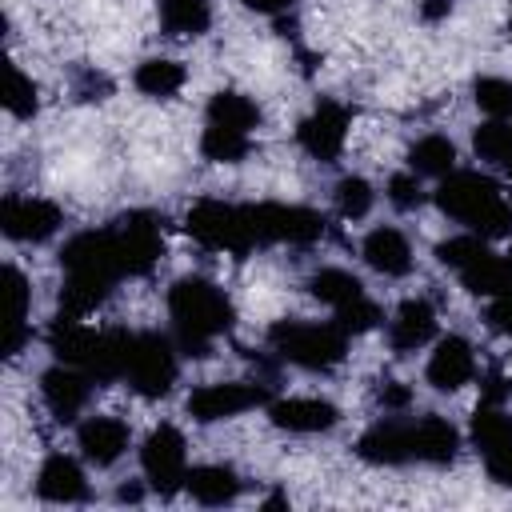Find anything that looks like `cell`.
Returning <instances> with one entry per match:
<instances>
[{
  "label": "cell",
  "instance_id": "d4e9b609",
  "mask_svg": "<svg viewBox=\"0 0 512 512\" xmlns=\"http://www.w3.org/2000/svg\"><path fill=\"white\" fill-rule=\"evenodd\" d=\"M184 492L204 508H224L240 496V476L228 464H196V468H188Z\"/></svg>",
  "mask_w": 512,
  "mask_h": 512
},
{
  "label": "cell",
  "instance_id": "e0dca14e",
  "mask_svg": "<svg viewBox=\"0 0 512 512\" xmlns=\"http://www.w3.org/2000/svg\"><path fill=\"white\" fill-rule=\"evenodd\" d=\"M356 456L368 464H408L412 460V420L400 416H384L372 428H364V436L356 440Z\"/></svg>",
  "mask_w": 512,
  "mask_h": 512
},
{
  "label": "cell",
  "instance_id": "30bf717a",
  "mask_svg": "<svg viewBox=\"0 0 512 512\" xmlns=\"http://www.w3.org/2000/svg\"><path fill=\"white\" fill-rule=\"evenodd\" d=\"M472 440L476 452L488 468V476L504 488H512V416L504 412V400H484L476 404L472 416Z\"/></svg>",
  "mask_w": 512,
  "mask_h": 512
},
{
  "label": "cell",
  "instance_id": "83f0119b",
  "mask_svg": "<svg viewBox=\"0 0 512 512\" xmlns=\"http://www.w3.org/2000/svg\"><path fill=\"white\" fill-rule=\"evenodd\" d=\"M136 88L144 92V96H152V100H168V96H176L180 88H184V64L180 60H168V56H152V60H144L140 68H136Z\"/></svg>",
  "mask_w": 512,
  "mask_h": 512
},
{
  "label": "cell",
  "instance_id": "60d3db41",
  "mask_svg": "<svg viewBox=\"0 0 512 512\" xmlns=\"http://www.w3.org/2000/svg\"><path fill=\"white\" fill-rule=\"evenodd\" d=\"M108 92H112V84H108L104 76H96V72H88V76L80 80V88H76L80 100H104Z\"/></svg>",
  "mask_w": 512,
  "mask_h": 512
},
{
  "label": "cell",
  "instance_id": "7bdbcfd3",
  "mask_svg": "<svg viewBox=\"0 0 512 512\" xmlns=\"http://www.w3.org/2000/svg\"><path fill=\"white\" fill-rule=\"evenodd\" d=\"M452 12V0H424L420 4V16L424 20H440V16H448Z\"/></svg>",
  "mask_w": 512,
  "mask_h": 512
},
{
  "label": "cell",
  "instance_id": "e575fe53",
  "mask_svg": "<svg viewBox=\"0 0 512 512\" xmlns=\"http://www.w3.org/2000/svg\"><path fill=\"white\" fill-rule=\"evenodd\" d=\"M472 96H476V104H480L492 120H512V80L480 76V80L472 84Z\"/></svg>",
  "mask_w": 512,
  "mask_h": 512
},
{
  "label": "cell",
  "instance_id": "2e32d148",
  "mask_svg": "<svg viewBox=\"0 0 512 512\" xmlns=\"http://www.w3.org/2000/svg\"><path fill=\"white\" fill-rule=\"evenodd\" d=\"M92 376L88 372H80V368H72V364H56V368H48L44 376H40V396H44V404H48V412L56 416V420H76L80 412H84V404H88V396H92Z\"/></svg>",
  "mask_w": 512,
  "mask_h": 512
},
{
  "label": "cell",
  "instance_id": "d590c367",
  "mask_svg": "<svg viewBox=\"0 0 512 512\" xmlns=\"http://www.w3.org/2000/svg\"><path fill=\"white\" fill-rule=\"evenodd\" d=\"M372 184L364 180V176H344L340 184H336V212L344 216V220H360V216H368L372 212Z\"/></svg>",
  "mask_w": 512,
  "mask_h": 512
},
{
  "label": "cell",
  "instance_id": "bcb514c9",
  "mask_svg": "<svg viewBox=\"0 0 512 512\" xmlns=\"http://www.w3.org/2000/svg\"><path fill=\"white\" fill-rule=\"evenodd\" d=\"M508 28H512V24H508Z\"/></svg>",
  "mask_w": 512,
  "mask_h": 512
},
{
  "label": "cell",
  "instance_id": "4fadbf2b",
  "mask_svg": "<svg viewBox=\"0 0 512 512\" xmlns=\"http://www.w3.org/2000/svg\"><path fill=\"white\" fill-rule=\"evenodd\" d=\"M60 224H64V212L52 200H40V196H4V204H0V228H4L8 240L40 244V240L56 236Z\"/></svg>",
  "mask_w": 512,
  "mask_h": 512
},
{
  "label": "cell",
  "instance_id": "5b68a950",
  "mask_svg": "<svg viewBox=\"0 0 512 512\" xmlns=\"http://www.w3.org/2000/svg\"><path fill=\"white\" fill-rule=\"evenodd\" d=\"M268 344L280 360L304 368V372H328L344 360L348 352V332L332 320V324H316V320H280L268 332Z\"/></svg>",
  "mask_w": 512,
  "mask_h": 512
},
{
  "label": "cell",
  "instance_id": "8fae6325",
  "mask_svg": "<svg viewBox=\"0 0 512 512\" xmlns=\"http://www.w3.org/2000/svg\"><path fill=\"white\" fill-rule=\"evenodd\" d=\"M268 404V384L260 380H216L204 384L188 396V416L200 424H216V420H232L248 408Z\"/></svg>",
  "mask_w": 512,
  "mask_h": 512
},
{
  "label": "cell",
  "instance_id": "836d02e7",
  "mask_svg": "<svg viewBox=\"0 0 512 512\" xmlns=\"http://www.w3.org/2000/svg\"><path fill=\"white\" fill-rule=\"evenodd\" d=\"M4 108H8V116H16V120H32L36 108H40L36 84H32L16 64L4 68Z\"/></svg>",
  "mask_w": 512,
  "mask_h": 512
},
{
  "label": "cell",
  "instance_id": "7402d4cb",
  "mask_svg": "<svg viewBox=\"0 0 512 512\" xmlns=\"http://www.w3.org/2000/svg\"><path fill=\"white\" fill-rule=\"evenodd\" d=\"M36 492H40V500H48V504H80V500L88 496L84 468H80L72 456L52 452V456L40 464V472H36Z\"/></svg>",
  "mask_w": 512,
  "mask_h": 512
},
{
  "label": "cell",
  "instance_id": "f546056e",
  "mask_svg": "<svg viewBox=\"0 0 512 512\" xmlns=\"http://www.w3.org/2000/svg\"><path fill=\"white\" fill-rule=\"evenodd\" d=\"M408 164H412V172H420V176L444 180V176L456 168V144H452L448 136H420V140L412 144V152H408Z\"/></svg>",
  "mask_w": 512,
  "mask_h": 512
},
{
  "label": "cell",
  "instance_id": "d6986e66",
  "mask_svg": "<svg viewBox=\"0 0 512 512\" xmlns=\"http://www.w3.org/2000/svg\"><path fill=\"white\" fill-rule=\"evenodd\" d=\"M424 376H428V384H432L436 392H456V388H464V384L476 376L472 344H468L464 336H444V340H436Z\"/></svg>",
  "mask_w": 512,
  "mask_h": 512
},
{
  "label": "cell",
  "instance_id": "9a60e30c",
  "mask_svg": "<svg viewBox=\"0 0 512 512\" xmlns=\"http://www.w3.org/2000/svg\"><path fill=\"white\" fill-rule=\"evenodd\" d=\"M112 236L124 260V276H144L160 260V224L152 212H128L112 220Z\"/></svg>",
  "mask_w": 512,
  "mask_h": 512
},
{
  "label": "cell",
  "instance_id": "ac0fdd59",
  "mask_svg": "<svg viewBox=\"0 0 512 512\" xmlns=\"http://www.w3.org/2000/svg\"><path fill=\"white\" fill-rule=\"evenodd\" d=\"M268 420L284 432H296V436H312V432H328L336 428L340 420V408L320 400V396H284V400H272L268 404Z\"/></svg>",
  "mask_w": 512,
  "mask_h": 512
},
{
  "label": "cell",
  "instance_id": "ab89813d",
  "mask_svg": "<svg viewBox=\"0 0 512 512\" xmlns=\"http://www.w3.org/2000/svg\"><path fill=\"white\" fill-rule=\"evenodd\" d=\"M376 404L400 412V408H408V388L396 384V380H380V388H376Z\"/></svg>",
  "mask_w": 512,
  "mask_h": 512
},
{
  "label": "cell",
  "instance_id": "7c38bea8",
  "mask_svg": "<svg viewBox=\"0 0 512 512\" xmlns=\"http://www.w3.org/2000/svg\"><path fill=\"white\" fill-rule=\"evenodd\" d=\"M260 244H312L324 232V216L300 204H248Z\"/></svg>",
  "mask_w": 512,
  "mask_h": 512
},
{
  "label": "cell",
  "instance_id": "ba28073f",
  "mask_svg": "<svg viewBox=\"0 0 512 512\" xmlns=\"http://www.w3.org/2000/svg\"><path fill=\"white\" fill-rule=\"evenodd\" d=\"M436 260L444 268H452L460 276V284L472 296H496L504 292V256H496L488 248L484 236H452L444 244H436Z\"/></svg>",
  "mask_w": 512,
  "mask_h": 512
},
{
  "label": "cell",
  "instance_id": "d6a6232c",
  "mask_svg": "<svg viewBox=\"0 0 512 512\" xmlns=\"http://www.w3.org/2000/svg\"><path fill=\"white\" fill-rule=\"evenodd\" d=\"M200 152H204L212 164H240V160L252 152V136L208 124L204 136H200Z\"/></svg>",
  "mask_w": 512,
  "mask_h": 512
},
{
  "label": "cell",
  "instance_id": "f35d334b",
  "mask_svg": "<svg viewBox=\"0 0 512 512\" xmlns=\"http://www.w3.org/2000/svg\"><path fill=\"white\" fill-rule=\"evenodd\" d=\"M492 304H488V324H492V332H500V336H512V292H496V296H488Z\"/></svg>",
  "mask_w": 512,
  "mask_h": 512
},
{
  "label": "cell",
  "instance_id": "f1b7e54d",
  "mask_svg": "<svg viewBox=\"0 0 512 512\" xmlns=\"http://www.w3.org/2000/svg\"><path fill=\"white\" fill-rule=\"evenodd\" d=\"M8 280V332H4V356H16L28 340V280L8 264L4 268Z\"/></svg>",
  "mask_w": 512,
  "mask_h": 512
},
{
  "label": "cell",
  "instance_id": "277c9868",
  "mask_svg": "<svg viewBox=\"0 0 512 512\" xmlns=\"http://www.w3.org/2000/svg\"><path fill=\"white\" fill-rule=\"evenodd\" d=\"M128 336L132 332H124V328L96 332V328L80 324V316H60L48 332V344L60 364H72V368L88 372L96 384H108V380H124Z\"/></svg>",
  "mask_w": 512,
  "mask_h": 512
},
{
  "label": "cell",
  "instance_id": "1f68e13d",
  "mask_svg": "<svg viewBox=\"0 0 512 512\" xmlns=\"http://www.w3.org/2000/svg\"><path fill=\"white\" fill-rule=\"evenodd\" d=\"M472 148H476L480 160L512 172V120H488V124H480L476 136H472Z\"/></svg>",
  "mask_w": 512,
  "mask_h": 512
},
{
  "label": "cell",
  "instance_id": "52a82bcc",
  "mask_svg": "<svg viewBox=\"0 0 512 512\" xmlns=\"http://www.w3.org/2000/svg\"><path fill=\"white\" fill-rule=\"evenodd\" d=\"M176 340L164 332H132L124 352V380L140 396H164L176 384Z\"/></svg>",
  "mask_w": 512,
  "mask_h": 512
},
{
  "label": "cell",
  "instance_id": "9c48e42d",
  "mask_svg": "<svg viewBox=\"0 0 512 512\" xmlns=\"http://www.w3.org/2000/svg\"><path fill=\"white\" fill-rule=\"evenodd\" d=\"M140 468L156 496H176L188 480V444L180 428L156 424L140 444Z\"/></svg>",
  "mask_w": 512,
  "mask_h": 512
},
{
  "label": "cell",
  "instance_id": "8992f818",
  "mask_svg": "<svg viewBox=\"0 0 512 512\" xmlns=\"http://www.w3.org/2000/svg\"><path fill=\"white\" fill-rule=\"evenodd\" d=\"M184 228L192 232V240H200L204 248L216 252H232V256H248L252 248H260L256 232H252V216L248 204H224V200H200Z\"/></svg>",
  "mask_w": 512,
  "mask_h": 512
},
{
  "label": "cell",
  "instance_id": "f6af8a7d",
  "mask_svg": "<svg viewBox=\"0 0 512 512\" xmlns=\"http://www.w3.org/2000/svg\"><path fill=\"white\" fill-rule=\"evenodd\" d=\"M504 292H512V248L504 252Z\"/></svg>",
  "mask_w": 512,
  "mask_h": 512
},
{
  "label": "cell",
  "instance_id": "3957f363",
  "mask_svg": "<svg viewBox=\"0 0 512 512\" xmlns=\"http://www.w3.org/2000/svg\"><path fill=\"white\" fill-rule=\"evenodd\" d=\"M436 204L444 216L460 220L464 228H472L476 236H504L512 232V204L504 200L500 184L492 176L480 172H448L436 188Z\"/></svg>",
  "mask_w": 512,
  "mask_h": 512
},
{
  "label": "cell",
  "instance_id": "8d00e7d4",
  "mask_svg": "<svg viewBox=\"0 0 512 512\" xmlns=\"http://www.w3.org/2000/svg\"><path fill=\"white\" fill-rule=\"evenodd\" d=\"M336 324L348 332V336H360V332H372L376 324H380V308L368 300V292L364 296H356L352 304H344V308H336Z\"/></svg>",
  "mask_w": 512,
  "mask_h": 512
},
{
  "label": "cell",
  "instance_id": "ee69618b",
  "mask_svg": "<svg viewBox=\"0 0 512 512\" xmlns=\"http://www.w3.org/2000/svg\"><path fill=\"white\" fill-rule=\"evenodd\" d=\"M116 500H124V504H136V500H140V488H136V484H132V488H120V492H116Z\"/></svg>",
  "mask_w": 512,
  "mask_h": 512
},
{
  "label": "cell",
  "instance_id": "cb8c5ba5",
  "mask_svg": "<svg viewBox=\"0 0 512 512\" xmlns=\"http://www.w3.org/2000/svg\"><path fill=\"white\" fill-rule=\"evenodd\" d=\"M460 452V432L444 416L412 420V460L420 464H452Z\"/></svg>",
  "mask_w": 512,
  "mask_h": 512
},
{
  "label": "cell",
  "instance_id": "6da1fadb",
  "mask_svg": "<svg viewBox=\"0 0 512 512\" xmlns=\"http://www.w3.org/2000/svg\"><path fill=\"white\" fill-rule=\"evenodd\" d=\"M60 268H64V288H60V316H88L96 312L112 284L124 276V260L108 228H88L76 232L64 252H60Z\"/></svg>",
  "mask_w": 512,
  "mask_h": 512
},
{
  "label": "cell",
  "instance_id": "5bb4252c",
  "mask_svg": "<svg viewBox=\"0 0 512 512\" xmlns=\"http://www.w3.org/2000/svg\"><path fill=\"white\" fill-rule=\"evenodd\" d=\"M296 140L300 148L320 160V164H332L340 152H344V140H348V108L336 104V100H320L296 128Z\"/></svg>",
  "mask_w": 512,
  "mask_h": 512
},
{
  "label": "cell",
  "instance_id": "ffe728a7",
  "mask_svg": "<svg viewBox=\"0 0 512 512\" xmlns=\"http://www.w3.org/2000/svg\"><path fill=\"white\" fill-rule=\"evenodd\" d=\"M128 440H132V432H128V424L120 416H88L76 428V444H80L84 460L96 464V468L116 464L128 452Z\"/></svg>",
  "mask_w": 512,
  "mask_h": 512
},
{
  "label": "cell",
  "instance_id": "4316f807",
  "mask_svg": "<svg viewBox=\"0 0 512 512\" xmlns=\"http://www.w3.org/2000/svg\"><path fill=\"white\" fill-rule=\"evenodd\" d=\"M208 124H216V128H232V132L252 136V128L260 124V108H256V104H252L244 92L224 88V92H216V96L208 100Z\"/></svg>",
  "mask_w": 512,
  "mask_h": 512
},
{
  "label": "cell",
  "instance_id": "603a6c76",
  "mask_svg": "<svg viewBox=\"0 0 512 512\" xmlns=\"http://www.w3.org/2000/svg\"><path fill=\"white\" fill-rule=\"evenodd\" d=\"M360 256L380 276H404L412 268V244L400 228H372L360 244Z\"/></svg>",
  "mask_w": 512,
  "mask_h": 512
},
{
  "label": "cell",
  "instance_id": "7a4b0ae2",
  "mask_svg": "<svg viewBox=\"0 0 512 512\" xmlns=\"http://www.w3.org/2000/svg\"><path fill=\"white\" fill-rule=\"evenodd\" d=\"M168 316L176 328V348L184 356H208L212 340L224 336L236 320L232 300L204 276H180L168 288Z\"/></svg>",
  "mask_w": 512,
  "mask_h": 512
},
{
  "label": "cell",
  "instance_id": "4dcf8cb0",
  "mask_svg": "<svg viewBox=\"0 0 512 512\" xmlns=\"http://www.w3.org/2000/svg\"><path fill=\"white\" fill-rule=\"evenodd\" d=\"M308 288H312V296H316L320 304H328L332 312L344 308V304H352L356 296H364V284H360L352 272H344V268H320V272H312Z\"/></svg>",
  "mask_w": 512,
  "mask_h": 512
},
{
  "label": "cell",
  "instance_id": "44dd1931",
  "mask_svg": "<svg viewBox=\"0 0 512 512\" xmlns=\"http://www.w3.org/2000/svg\"><path fill=\"white\" fill-rule=\"evenodd\" d=\"M432 336H436V308H432L424 296L404 300V304L396 308V316L388 320V344H392V352H400V356L424 348Z\"/></svg>",
  "mask_w": 512,
  "mask_h": 512
},
{
  "label": "cell",
  "instance_id": "74e56055",
  "mask_svg": "<svg viewBox=\"0 0 512 512\" xmlns=\"http://www.w3.org/2000/svg\"><path fill=\"white\" fill-rule=\"evenodd\" d=\"M388 200L400 208V212H412V208H420L424 204V188H420V172H396L392 180H388Z\"/></svg>",
  "mask_w": 512,
  "mask_h": 512
},
{
  "label": "cell",
  "instance_id": "b9f144b4",
  "mask_svg": "<svg viewBox=\"0 0 512 512\" xmlns=\"http://www.w3.org/2000/svg\"><path fill=\"white\" fill-rule=\"evenodd\" d=\"M248 12H260V16H276V12H288L296 0H240Z\"/></svg>",
  "mask_w": 512,
  "mask_h": 512
},
{
  "label": "cell",
  "instance_id": "484cf974",
  "mask_svg": "<svg viewBox=\"0 0 512 512\" xmlns=\"http://www.w3.org/2000/svg\"><path fill=\"white\" fill-rule=\"evenodd\" d=\"M160 24L176 40L204 36L212 24V4L208 0H160Z\"/></svg>",
  "mask_w": 512,
  "mask_h": 512
}]
</instances>
